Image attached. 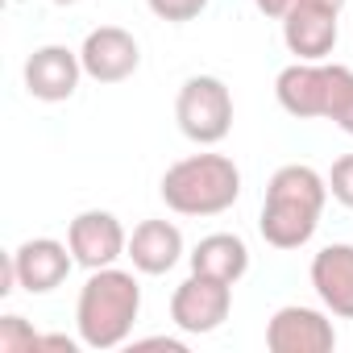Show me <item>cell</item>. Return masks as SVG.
Listing matches in <instances>:
<instances>
[{
    "instance_id": "ac0fdd59",
    "label": "cell",
    "mask_w": 353,
    "mask_h": 353,
    "mask_svg": "<svg viewBox=\"0 0 353 353\" xmlns=\"http://www.w3.org/2000/svg\"><path fill=\"white\" fill-rule=\"evenodd\" d=\"M150 13L158 21H170V26H183V21H196L204 9H208V0H145Z\"/></svg>"
},
{
    "instance_id": "ffe728a7",
    "label": "cell",
    "mask_w": 353,
    "mask_h": 353,
    "mask_svg": "<svg viewBox=\"0 0 353 353\" xmlns=\"http://www.w3.org/2000/svg\"><path fill=\"white\" fill-rule=\"evenodd\" d=\"M254 9H258L262 17H274V21H283V17L295 9V0H254Z\"/></svg>"
},
{
    "instance_id": "9c48e42d",
    "label": "cell",
    "mask_w": 353,
    "mask_h": 353,
    "mask_svg": "<svg viewBox=\"0 0 353 353\" xmlns=\"http://www.w3.org/2000/svg\"><path fill=\"white\" fill-rule=\"evenodd\" d=\"M79 59H83V75L88 79H96V83H125L141 67V46H137V38L129 30L100 26V30H92L83 38Z\"/></svg>"
},
{
    "instance_id": "6da1fadb",
    "label": "cell",
    "mask_w": 353,
    "mask_h": 353,
    "mask_svg": "<svg viewBox=\"0 0 353 353\" xmlns=\"http://www.w3.org/2000/svg\"><path fill=\"white\" fill-rule=\"evenodd\" d=\"M328 204V179L307 162H287L270 174L258 233L274 250H299L316 237Z\"/></svg>"
},
{
    "instance_id": "7c38bea8",
    "label": "cell",
    "mask_w": 353,
    "mask_h": 353,
    "mask_svg": "<svg viewBox=\"0 0 353 353\" xmlns=\"http://www.w3.org/2000/svg\"><path fill=\"white\" fill-rule=\"evenodd\" d=\"M312 287L324 303L328 316L336 320H353V245L349 241H332L312 258Z\"/></svg>"
},
{
    "instance_id": "44dd1931",
    "label": "cell",
    "mask_w": 353,
    "mask_h": 353,
    "mask_svg": "<svg viewBox=\"0 0 353 353\" xmlns=\"http://www.w3.org/2000/svg\"><path fill=\"white\" fill-rule=\"evenodd\" d=\"M133 349H170V353H183V341H174V336H145V341H133Z\"/></svg>"
},
{
    "instance_id": "7a4b0ae2",
    "label": "cell",
    "mask_w": 353,
    "mask_h": 353,
    "mask_svg": "<svg viewBox=\"0 0 353 353\" xmlns=\"http://www.w3.org/2000/svg\"><path fill=\"white\" fill-rule=\"evenodd\" d=\"M141 316V287L121 266L88 270V283L75 299V328L79 345L88 349H117L133 336V324Z\"/></svg>"
},
{
    "instance_id": "9a60e30c",
    "label": "cell",
    "mask_w": 353,
    "mask_h": 353,
    "mask_svg": "<svg viewBox=\"0 0 353 353\" xmlns=\"http://www.w3.org/2000/svg\"><path fill=\"white\" fill-rule=\"evenodd\" d=\"M188 262H192L196 274H212V279H225V283L237 287L250 274V245L237 233H208V237L196 241Z\"/></svg>"
},
{
    "instance_id": "ba28073f",
    "label": "cell",
    "mask_w": 353,
    "mask_h": 353,
    "mask_svg": "<svg viewBox=\"0 0 353 353\" xmlns=\"http://www.w3.org/2000/svg\"><path fill=\"white\" fill-rule=\"evenodd\" d=\"M67 245L83 270H100V266H117V258H125L129 233L112 212L88 208L67 225Z\"/></svg>"
},
{
    "instance_id": "5bb4252c",
    "label": "cell",
    "mask_w": 353,
    "mask_h": 353,
    "mask_svg": "<svg viewBox=\"0 0 353 353\" xmlns=\"http://www.w3.org/2000/svg\"><path fill=\"white\" fill-rule=\"evenodd\" d=\"M125 258L133 262L137 274H166L179 266L183 258V233L179 225H170V221H141L133 233H129V250Z\"/></svg>"
},
{
    "instance_id": "cb8c5ba5",
    "label": "cell",
    "mask_w": 353,
    "mask_h": 353,
    "mask_svg": "<svg viewBox=\"0 0 353 353\" xmlns=\"http://www.w3.org/2000/svg\"><path fill=\"white\" fill-rule=\"evenodd\" d=\"M54 5H59V9H71V5H79V0H54Z\"/></svg>"
},
{
    "instance_id": "30bf717a",
    "label": "cell",
    "mask_w": 353,
    "mask_h": 353,
    "mask_svg": "<svg viewBox=\"0 0 353 353\" xmlns=\"http://www.w3.org/2000/svg\"><path fill=\"white\" fill-rule=\"evenodd\" d=\"M13 266H17V283L26 295H50L59 291L71 270L79 266L71 245L67 241H54V237H30L13 250Z\"/></svg>"
},
{
    "instance_id": "2e32d148",
    "label": "cell",
    "mask_w": 353,
    "mask_h": 353,
    "mask_svg": "<svg viewBox=\"0 0 353 353\" xmlns=\"http://www.w3.org/2000/svg\"><path fill=\"white\" fill-rule=\"evenodd\" d=\"M34 349H42V332H34L26 316L17 312L0 316V353H34Z\"/></svg>"
},
{
    "instance_id": "52a82bcc",
    "label": "cell",
    "mask_w": 353,
    "mask_h": 353,
    "mask_svg": "<svg viewBox=\"0 0 353 353\" xmlns=\"http://www.w3.org/2000/svg\"><path fill=\"white\" fill-rule=\"evenodd\" d=\"M266 349L270 353H332L336 328H332L328 312L287 303L266 320Z\"/></svg>"
},
{
    "instance_id": "3957f363",
    "label": "cell",
    "mask_w": 353,
    "mask_h": 353,
    "mask_svg": "<svg viewBox=\"0 0 353 353\" xmlns=\"http://www.w3.org/2000/svg\"><path fill=\"white\" fill-rule=\"evenodd\" d=\"M158 192L179 216H221L241 200V170L229 154H188L166 166Z\"/></svg>"
},
{
    "instance_id": "5b68a950",
    "label": "cell",
    "mask_w": 353,
    "mask_h": 353,
    "mask_svg": "<svg viewBox=\"0 0 353 353\" xmlns=\"http://www.w3.org/2000/svg\"><path fill=\"white\" fill-rule=\"evenodd\" d=\"M233 312V283L212 279V274H188L170 295V320L188 336H208L216 332Z\"/></svg>"
},
{
    "instance_id": "7402d4cb",
    "label": "cell",
    "mask_w": 353,
    "mask_h": 353,
    "mask_svg": "<svg viewBox=\"0 0 353 353\" xmlns=\"http://www.w3.org/2000/svg\"><path fill=\"white\" fill-rule=\"evenodd\" d=\"M21 283H17V266H13V254L5 258V266H0V295H13Z\"/></svg>"
},
{
    "instance_id": "8fae6325",
    "label": "cell",
    "mask_w": 353,
    "mask_h": 353,
    "mask_svg": "<svg viewBox=\"0 0 353 353\" xmlns=\"http://www.w3.org/2000/svg\"><path fill=\"white\" fill-rule=\"evenodd\" d=\"M26 92L42 104H63L79 92L83 79V59L71 46H38L26 59Z\"/></svg>"
},
{
    "instance_id": "d6986e66",
    "label": "cell",
    "mask_w": 353,
    "mask_h": 353,
    "mask_svg": "<svg viewBox=\"0 0 353 353\" xmlns=\"http://www.w3.org/2000/svg\"><path fill=\"white\" fill-rule=\"evenodd\" d=\"M324 179H328V196L341 208H353V154H341Z\"/></svg>"
},
{
    "instance_id": "277c9868",
    "label": "cell",
    "mask_w": 353,
    "mask_h": 353,
    "mask_svg": "<svg viewBox=\"0 0 353 353\" xmlns=\"http://www.w3.org/2000/svg\"><path fill=\"white\" fill-rule=\"evenodd\" d=\"M179 133L196 145H221L233 129V92L221 75H192L174 96Z\"/></svg>"
},
{
    "instance_id": "4fadbf2b",
    "label": "cell",
    "mask_w": 353,
    "mask_h": 353,
    "mask_svg": "<svg viewBox=\"0 0 353 353\" xmlns=\"http://www.w3.org/2000/svg\"><path fill=\"white\" fill-rule=\"evenodd\" d=\"M336 17L341 13H328V9H316V5H295L283 17V42H287V50L299 63H324L336 50V38H341Z\"/></svg>"
},
{
    "instance_id": "e0dca14e",
    "label": "cell",
    "mask_w": 353,
    "mask_h": 353,
    "mask_svg": "<svg viewBox=\"0 0 353 353\" xmlns=\"http://www.w3.org/2000/svg\"><path fill=\"white\" fill-rule=\"evenodd\" d=\"M341 133L353 137V71L349 67H336V88H332V100H328V117Z\"/></svg>"
},
{
    "instance_id": "603a6c76",
    "label": "cell",
    "mask_w": 353,
    "mask_h": 353,
    "mask_svg": "<svg viewBox=\"0 0 353 353\" xmlns=\"http://www.w3.org/2000/svg\"><path fill=\"white\" fill-rule=\"evenodd\" d=\"M295 5H316V9H328V13H341L349 0H295Z\"/></svg>"
},
{
    "instance_id": "8992f818",
    "label": "cell",
    "mask_w": 353,
    "mask_h": 353,
    "mask_svg": "<svg viewBox=\"0 0 353 353\" xmlns=\"http://www.w3.org/2000/svg\"><path fill=\"white\" fill-rule=\"evenodd\" d=\"M336 67L341 63H291L279 71L274 79V96L283 104V112H291L295 121H324L328 117V100L336 88Z\"/></svg>"
}]
</instances>
